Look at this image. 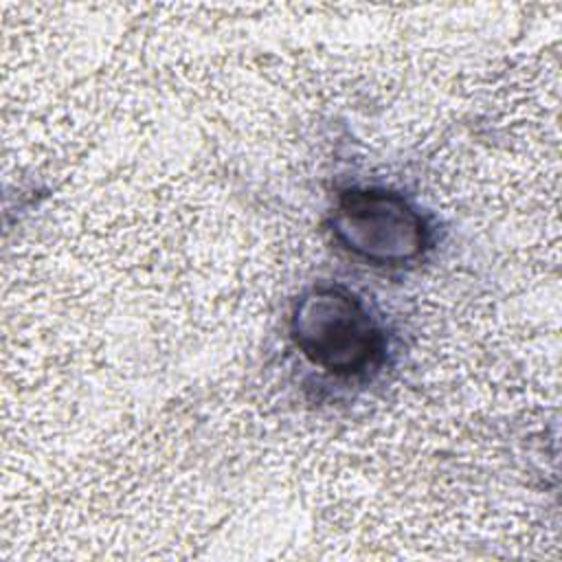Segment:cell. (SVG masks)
<instances>
[{"mask_svg":"<svg viewBox=\"0 0 562 562\" xmlns=\"http://www.w3.org/2000/svg\"><path fill=\"white\" fill-rule=\"evenodd\" d=\"M290 338L312 367L342 380L378 373L389 349L380 318L340 283H316L296 299Z\"/></svg>","mask_w":562,"mask_h":562,"instance_id":"6da1fadb","label":"cell"},{"mask_svg":"<svg viewBox=\"0 0 562 562\" xmlns=\"http://www.w3.org/2000/svg\"><path fill=\"white\" fill-rule=\"evenodd\" d=\"M329 231L345 252L382 268L413 263L432 244V228L424 213L406 195L384 187L340 191Z\"/></svg>","mask_w":562,"mask_h":562,"instance_id":"7a4b0ae2","label":"cell"}]
</instances>
